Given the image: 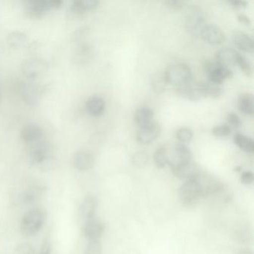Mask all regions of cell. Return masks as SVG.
<instances>
[{
  "label": "cell",
  "instance_id": "1",
  "mask_svg": "<svg viewBox=\"0 0 254 254\" xmlns=\"http://www.w3.org/2000/svg\"><path fill=\"white\" fill-rule=\"evenodd\" d=\"M47 220V212L40 208L31 209L23 215L20 230L26 237L35 236L41 231Z\"/></svg>",
  "mask_w": 254,
  "mask_h": 254
},
{
  "label": "cell",
  "instance_id": "2",
  "mask_svg": "<svg viewBox=\"0 0 254 254\" xmlns=\"http://www.w3.org/2000/svg\"><path fill=\"white\" fill-rule=\"evenodd\" d=\"M168 84L175 87H183L193 81V73L190 66L178 63L170 65L164 72Z\"/></svg>",
  "mask_w": 254,
  "mask_h": 254
},
{
  "label": "cell",
  "instance_id": "3",
  "mask_svg": "<svg viewBox=\"0 0 254 254\" xmlns=\"http://www.w3.org/2000/svg\"><path fill=\"white\" fill-rule=\"evenodd\" d=\"M49 70L50 64L41 58H29L23 61L21 64L22 73L31 81L44 76Z\"/></svg>",
  "mask_w": 254,
  "mask_h": 254
},
{
  "label": "cell",
  "instance_id": "4",
  "mask_svg": "<svg viewBox=\"0 0 254 254\" xmlns=\"http://www.w3.org/2000/svg\"><path fill=\"white\" fill-rule=\"evenodd\" d=\"M205 19L204 11L198 5H190L186 9L185 26L191 35H200L204 27Z\"/></svg>",
  "mask_w": 254,
  "mask_h": 254
},
{
  "label": "cell",
  "instance_id": "5",
  "mask_svg": "<svg viewBox=\"0 0 254 254\" xmlns=\"http://www.w3.org/2000/svg\"><path fill=\"white\" fill-rule=\"evenodd\" d=\"M62 5V0H32L27 2L25 13L29 18H41L47 11L59 9Z\"/></svg>",
  "mask_w": 254,
  "mask_h": 254
},
{
  "label": "cell",
  "instance_id": "6",
  "mask_svg": "<svg viewBox=\"0 0 254 254\" xmlns=\"http://www.w3.org/2000/svg\"><path fill=\"white\" fill-rule=\"evenodd\" d=\"M204 71L209 82L216 85H221L226 80L233 76V71L230 68L223 66L217 62L206 63Z\"/></svg>",
  "mask_w": 254,
  "mask_h": 254
},
{
  "label": "cell",
  "instance_id": "7",
  "mask_svg": "<svg viewBox=\"0 0 254 254\" xmlns=\"http://www.w3.org/2000/svg\"><path fill=\"white\" fill-rule=\"evenodd\" d=\"M178 93L187 100L197 102L207 98V82L191 81L178 88Z\"/></svg>",
  "mask_w": 254,
  "mask_h": 254
},
{
  "label": "cell",
  "instance_id": "8",
  "mask_svg": "<svg viewBox=\"0 0 254 254\" xmlns=\"http://www.w3.org/2000/svg\"><path fill=\"white\" fill-rule=\"evenodd\" d=\"M180 198L187 204H191L203 195L201 184L197 179L185 181L179 191Z\"/></svg>",
  "mask_w": 254,
  "mask_h": 254
},
{
  "label": "cell",
  "instance_id": "9",
  "mask_svg": "<svg viewBox=\"0 0 254 254\" xmlns=\"http://www.w3.org/2000/svg\"><path fill=\"white\" fill-rule=\"evenodd\" d=\"M172 174L183 181L197 179L201 175L200 167L192 161L176 163L171 166Z\"/></svg>",
  "mask_w": 254,
  "mask_h": 254
},
{
  "label": "cell",
  "instance_id": "10",
  "mask_svg": "<svg viewBox=\"0 0 254 254\" xmlns=\"http://www.w3.org/2000/svg\"><path fill=\"white\" fill-rule=\"evenodd\" d=\"M53 145L47 141L39 140L29 144L27 148L28 157L31 165L35 166L41 159L52 154Z\"/></svg>",
  "mask_w": 254,
  "mask_h": 254
},
{
  "label": "cell",
  "instance_id": "11",
  "mask_svg": "<svg viewBox=\"0 0 254 254\" xmlns=\"http://www.w3.org/2000/svg\"><path fill=\"white\" fill-rule=\"evenodd\" d=\"M42 91V87L33 81H24L22 83V98L25 103L29 106H35L39 103Z\"/></svg>",
  "mask_w": 254,
  "mask_h": 254
},
{
  "label": "cell",
  "instance_id": "12",
  "mask_svg": "<svg viewBox=\"0 0 254 254\" xmlns=\"http://www.w3.org/2000/svg\"><path fill=\"white\" fill-rule=\"evenodd\" d=\"M96 158L93 153L87 150H78L72 156V165L74 169L79 172H87L93 169Z\"/></svg>",
  "mask_w": 254,
  "mask_h": 254
},
{
  "label": "cell",
  "instance_id": "13",
  "mask_svg": "<svg viewBox=\"0 0 254 254\" xmlns=\"http://www.w3.org/2000/svg\"><path fill=\"white\" fill-rule=\"evenodd\" d=\"M160 125L156 122H151L146 126L139 127L136 133V141L142 145H148L160 136Z\"/></svg>",
  "mask_w": 254,
  "mask_h": 254
},
{
  "label": "cell",
  "instance_id": "14",
  "mask_svg": "<svg viewBox=\"0 0 254 254\" xmlns=\"http://www.w3.org/2000/svg\"><path fill=\"white\" fill-rule=\"evenodd\" d=\"M98 200L95 196L87 195L84 197L78 209V221L81 227L87 221L96 217Z\"/></svg>",
  "mask_w": 254,
  "mask_h": 254
},
{
  "label": "cell",
  "instance_id": "15",
  "mask_svg": "<svg viewBox=\"0 0 254 254\" xmlns=\"http://www.w3.org/2000/svg\"><path fill=\"white\" fill-rule=\"evenodd\" d=\"M200 35L205 42L212 46L222 44L226 40L225 34L224 32L216 25L214 24L204 26Z\"/></svg>",
  "mask_w": 254,
  "mask_h": 254
},
{
  "label": "cell",
  "instance_id": "16",
  "mask_svg": "<svg viewBox=\"0 0 254 254\" xmlns=\"http://www.w3.org/2000/svg\"><path fill=\"white\" fill-rule=\"evenodd\" d=\"M94 55L93 47L90 44L84 43L75 47L72 52V61L75 64H86L93 60Z\"/></svg>",
  "mask_w": 254,
  "mask_h": 254
},
{
  "label": "cell",
  "instance_id": "17",
  "mask_svg": "<svg viewBox=\"0 0 254 254\" xmlns=\"http://www.w3.org/2000/svg\"><path fill=\"white\" fill-rule=\"evenodd\" d=\"M231 39L236 48L244 53L252 54L254 50V43L252 37L240 30L233 31Z\"/></svg>",
  "mask_w": 254,
  "mask_h": 254
},
{
  "label": "cell",
  "instance_id": "18",
  "mask_svg": "<svg viewBox=\"0 0 254 254\" xmlns=\"http://www.w3.org/2000/svg\"><path fill=\"white\" fill-rule=\"evenodd\" d=\"M84 235L90 241L99 240L104 231L105 224L96 217L86 222L82 227Z\"/></svg>",
  "mask_w": 254,
  "mask_h": 254
},
{
  "label": "cell",
  "instance_id": "19",
  "mask_svg": "<svg viewBox=\"0 0 254 254\" xmlns=\"http://www.w3.org/2000/svg\"><path fill=\"white\" fill-rule=\"evenodd\" d=\"M44 136L42 127L35 123L25 125L20 130V138L25 143L30 144L41 140Z\"/></svg>",
  "mask_w": 254,
  "mask_h": 254
},
{
  "label": "cell",
  "instance_id": "20",
  "mask_svg": "<svg viewBox=\"0 0 254 254\" xmlns=\"http://www.w3.org/2000/svg\"><path fill=\"white\" fill-rule=\"evenodd\" d=\"M192 154L190 148L182 143H178L175 145L172 156H169V166L176 164V163H186L191 161Z\"/></svg>",
  "mask_w": 254,
  "mask_h": 254
},
{
  "label": "cell",
  "instance_id": "21",
  "mask_svg": "<svg viewBox=\"0 0 254 254\" xmlns=\"http://www.w3.org/2000/svg\"><path fill=\"white\" fill-rule=\"evenodd\" d=\"M239 53L234 49L224 47L216 53V62L223 66L230 68L237 64Z\"/></svg>",
  "mask_w": 254,
  "mask_h": 254
},
{
  "label": "cell",
  "instance_id": "22",
  "mask_svg": "<svg viewBox=\"0 0 254 254\" xmlns=\"http://www.w3.org/2000/svg\"><path fill=\"white\" fill-rule=\"evenodd\" d=\"M106 107L105 99L99 96L89 98L85 103V110L92 117H100L103 114Z\"/></svg>",
  "mask_w": 254,
  "mask_h": 254
},
{
  "label": "cell",
  "instance_id": "23",
  "mask_svg": "<svg viewBox=\"0 0 254 254\" xmlns=\"http://www.w3.org/2000/svg\"><path fill=\"white\" fill-rule=\"evenodd\" d=\"M44 188L41 186H31L20 193L19 200L23 204H33L41 197V194L44 192Z\"/></svg>",
  "mask_w": 254,
  "mask_h": 254
},
{
  "label": "cell",
  "instance_id": "24",
  "mask_svg": "<svg viewBox=\"0 0 254 254\" xmlns=\"http://www.w3.org/2000/svg\"><path fill=\"white\" fill-rule=\"evenodd\" d=\"M254 102L252 93H242L238 99V109L244 115L253 116L254 113Z\"/></svg>",
  "mask_w": 254,
  "mask_h": 254
},
{
  "label": "cell",
  "instance_id": "25",
  "mask_svg": "<svg viewBox=\"0 0 254 254\" xmlns=\"http://www.w3.org/2000/svg\"><path fill=\"white\" fill-rule=\"evenodd\" d=\"M99 4L98 0H75L71 4L70 9L76 14H83L96 9Z\"/></svg>",
  "mask_w": 254,
  "mask_h": 254
},
{
  "label": "cell",
  "instance_id": "26",
  "mask_svg": "<svg viewBox=\"0 0 254 254\" xmlns=\"http://www.w3.org/2000/svg\"><path fill=\"white\" fill-rule=\"evenodd\" d=\"M153 118L154 111L148 107H141L135 112L134 122L139 127L151 123Z\"/></svg>",
  "mask_w": 254,
  "mask_h": 254
},
{
  "label": "cell",
  "instance_id": "27",
  "mask_svg": "<svg viewBox=\"0 0 254 254\" xmlns=\"http://www.w3.org/2000/svg\"><path fill=\"white\" fill-rule=\"evenodd\" d=\"M6 40L8 45L14 49L23 48L29 43L27 35L20 31H14L8 34Z\"/></svg>",
  "mask_w": 254,
  "mask_h": 254
},
{
  "label": "cell",
  "instance_id": "28",
  "mask_svg": "<svg viewBox=\"0 0 254 254\" xmlns=\"http://www.w3.org/2000/svg\"><path fill=\"white\" fill-rule=\"evenodd\" d=\"M150 84L153 91L157 94L164 92L168 84L164 72H157L153 74L150 78Z\"/></svg>",
  "mask_w": 254,
  "mask_h": 254
},
{
  "label": "cell",
  "instance_id": "29",
  "mask_svg": "<svg viewBox=\"0 0 254 254\" xmlns=\"http://www.w3.org/2000/svg\"><path fill=\"white\" fill-rule=\"evenodd\" d=\"M234 143L240 148L242 151L246 153L254 152V142L253 139L249 136H245L242 133H236L234 137H233Z\"/></svg>",
  "mask_w": 254,
  "mask_h": 254
},
{
  "label": "cell",
  "instance_id": "30",
  "mask_svg": "<svg viewBox=\"0 0 254 254\" xmlns=\"http://www.w3.org/2000/svg\"><path fill=\"white\" fill-rule=\"evenodd\" d=\"M34 166L42 172H50L56 170L59 167V161L53 154H50L41 159Z\"/></svg>",
  "mask_w": 254,
  "mask_h": 254
},
{
  "label": "cell",
  "instance_id": "31",
  "mask_svg": "<svg viewBox=\"0 0 254 254\" xmlns=\"http://www.w3.org/2000/svg\"><path fill=\"white\" fill-rule=\"evenodd\" d=\"M154 163L159 169H163L166 166H169V154L167 148L165 147H160L156 150L154 154Z\"/></svg>",
  "mask_w": 254,
  "mask_h": 254
},
{
  "label": "cell",
  "instance_id": "32",
  "mask_svg": "<svg viewBox=\"0 0 254 254\" xmlns=\"http://www.w3.org/2000/svg\"><path fill=\"white\" fill-rule=\"evenodd\" d=\"M89 33H90V29L87 26L78 28L75 29L71 35V41L76 45L84 44L85 43L86 38L88 37Z\"/></svg>",
  "mask_w": 254,
  "mask_h": 254
},
{
  "label": "cell",
  "instance_id": "33",
  "mask_svg": "<svg viewBox=\"0 0 254 254\" xmlns=\"http://www.w3.org/2000/svg\"><path fill=\"white\" fill-rule=\"evenodd\" d=\"M236 65H238V66H239L241 70L242 71V72H243L246 76L250 77L252 75V64L250 62V61L248 60L245 56H242V55L239 54Z\"/></svg>",
  "mask_w": 254,
  "mask_h": 254
},
{
  "label": "cell",
  "instance_id": "34",
  "mask_svg": "<svg viewBox=\"0 0 254 254\" xmlns=\"http://www.w3.org/2000/svg\"><path fill=\"white\" fill-rule=\"evenodd\" d=\"M131 162L135 167H145L148 162V154L145 151H137L132 157Z\"/></svg>",
  "mask_w": 254,
  "mask_h": 254
},
{
  "label": "cell",
  "instance_id": "35",
  "mask_svg": "<svg viewBox=\"0 0 254 254\" xmlns=\"http://www.w3.org/2000/svg\"><path fill=\"white\" fill-rule=\"evenodd\" d=\"M176 137L180 143L186 144L191 142L193 138V132L189 127H181L178 129L176 133Z\"/></svg>",
  "mask_w": 254,
  "mask_h": 254
},
{
  "label": "cell",
  "instance_id": "36",
  "mask_svg": "<svg viewBox=\"0 0 254 254\" xmlns=\"http://www.w3.org/2000/svg\"><path fill=\"white\" fill-rule=\"evenodd\" d=\"M232 129L228 125L223 124L215 126L212 129V133L216 137H227L231 134Z\"/></svg>",
  "mask_w": 254,
  "mask_h": 254
},
{
  "label": "cell",
  "instance_id": "37",
  "mask_svg": "<svg viewBox=\"0 0 254 254\" xmlns=\"http://www.w3.org/2000/svg\"><path fill=\"white\" fill-rule=\"evenodd\" d=\"M84 254H102V245L100 241H90L86 246Z\"/></svg>",
  "mask_w": 254,
  "mask_h": 254
},
{
  "label": "cell",
  "instance_id": "38",
  "mask_svg": "<svg viewBox=\"0 0 254 254\" xmlns=\"http://www.w3.org/2000/svg\"><path fill=\"white\" fill-rule=\"evenodd\" d=\"M14 254H37L35 247L30 243L20 244L16 248Z\"/></svg>",
  "mask_w": 254,
  "mask_h": 254
},
{
  "label": "cell",
  "instance_id": "39",
  "mask_svg": "<svg viewBox=\"0 0 254 254\" xmlns=\"http://www.w3.org/2000/svg\"><path fill=\"white\" fill-rule=\"evenodd\" d=\"M227 121L228 123L229 126H231L232 127H240L242 126V120L240 117L235 114V113H229L227 115Z\"/></svg>",
  "mask_w": 254,
  "mask_h": 254
},
{
  "label": "cell",
  "instance_id": "40",
  "mask_svg": "<svg viewBox=\"0 0 254 254\" xmlns=\"http://www.w3.org/2000/svg\"><path fill=\"white\" fill-rule=\"evenodd\" d=\"M254 175L253 172L251 171H245V172H242V175H241V182L244 185H251L254 183Z\"/></svg>",
  "mask_w": 254,
  "mask_h": 254
},
{
  "label": "cell",
  "instance_id": "41",
  "mask_svg": "<svg viewBox=\"0 0 254 254\" xmlns=\"http://www.w3.org/2000/svg\"><path fill=\"white\" fill-rule=\"evenodd\" d=\"M169 9L172 11H180L185 6L186 2L182 1H167L165 2Z\"/></svg>",
  "mask_w": 254,
  "mask_h": 254
},
{
  "label": "cell",
  "instance_id": "42",
  "mask_svg": "<svg viewBox=\"0 0 254 254\" xmlns=\"http://www.w3.org/2000/svg\"><path fill=\"white\" fill-rule=\"evenodd\" d=\"M51 254V243H50L49 238H45L41 244L40 254Z\"/></svg>",
  "mask_w": 254,
  "mask_h": 254
},
{
  "label": "cell",
  "instance_id": "43",
  "mask_svg": "<svg viewBox=\"0 0 254 254\" xmlns=\"http://www.w3.org/2000/svg\"><path fill=\"white\" fill-rule=\"evenodd\" d=\"M228 2L233 8L236 9H243L248 6V4L246 1H229Z\"/></svg>",
  "mask_w": 254,
  "mask_h": 254
},
{
  "label": "cell",
  "instance_id": "44",
  "mask_svg": "<svg viewBox=\"0 0 254 254\" xmlns=\"http://www.w3.org/2000/svg\"><path fill=\"white\" fill-rule=\"evenodd\" d=\"M238 20L242 24L245 25L246 26H249L251 25V20H250L248 16L244 14H239L237 17Z\"/></svg>",
  "mask_w": 254,
  "mask_h": 254
},
{
  "label": "cell",
  "instance_id": "45",
  "mask_svg": "<svg viewBox=\"0 0 254 254\" xmlns=\"http://www.w3.org/2000/svg\"><path fill=\"white\" fill-rule=\"evenodd\" d=\"M236 254H253V252L248 248H242L239 250Z\"/></svg>",
  "mask_w": 254,
  "mask_h": 254
},
{
  "label": "cell",
  "instance_id": "46",
  "mask_svg": "<svg viewBox=\"0 0 254 254\" xmlns=\"http://www.w3.org/2000/svg\"><path fill=\"white\" fill-rule=\"evenodd\" d=\"M0 101H1V90H0Z\"/></svg>",
  "mask_w": 254,
  "mask_h": 254
}]
</instances>
